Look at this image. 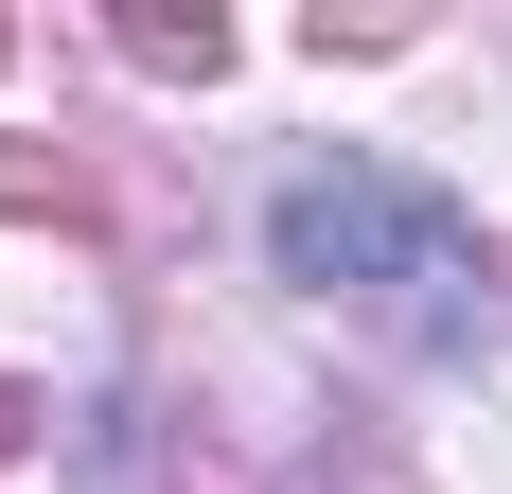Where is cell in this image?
Segmentation results:
<instances>
[{
  "label": "cell",
  "instance_id": "obj_1",
  "mask_svg": "<svg viewBox=\"0 0 512 494\" xmlns=\"http://www.w3.org/2000/svg\"><path fill=\"white\" fill-rule=\"evenodd\" d=\"M265 265L318 300H354V318H407V336H477L495 318V265H477L460 195H424L389 159H318L265 195Z\"/></svg>",
  "mask_w": 512,
  "mask_h": 494
}]
</instances>
